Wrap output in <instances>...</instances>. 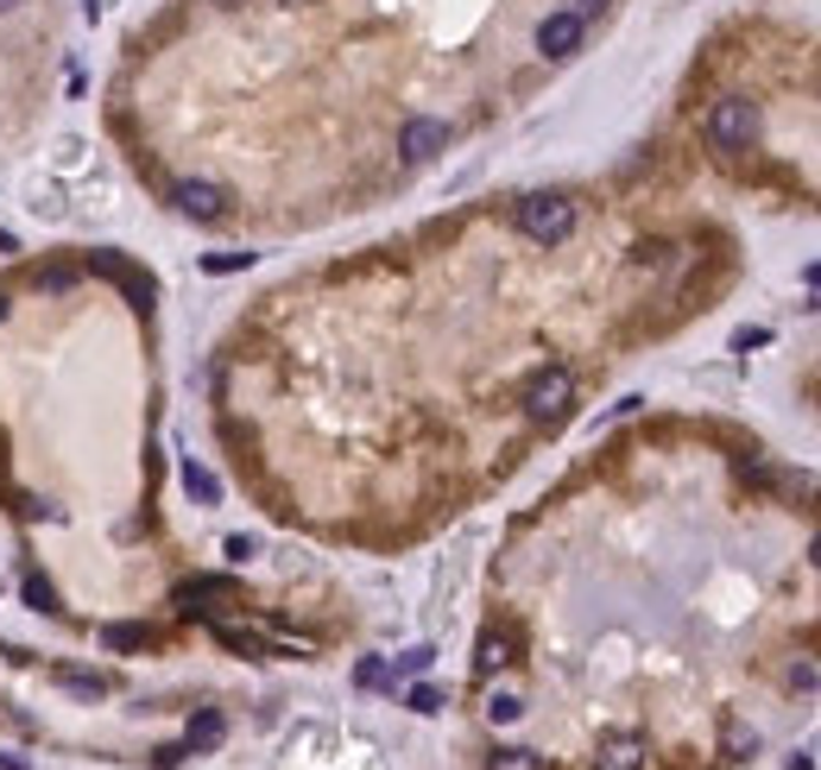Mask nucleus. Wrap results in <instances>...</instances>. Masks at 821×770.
<instances>
[{"label": "nucleus", "instance_id": "obj_1", "mask_svg": "<svg viewBox=\"0 0 821 770\" xmlns=\"http://www.w3.org/2000/svg\"><path fill=\"white\" fill-rule=\"evenodd\" d=\"M518 228L531 234L538 247H556V240H569V234H575V203H569V196H556V190L525 196V203H518Z\"/></svg>", "mask_w": 821, "mask_h": 770}, {"label": "nucleus", "instance_id": "obj_2", "mask_svg": "<svg viewBox=\"0 0 821 770\" xmlns=\"http://www.w3.org/2000/svg\"><path fill=\"white\" fill-rule=\"evenodd\" d=\"M752 139H758V107L745 102V95L715 102V114H708V146H715V152H745Z\"/></svg>", "mask_w": 821, "mask_h": 770}, {"label": "nucleus", "instance_id": "obj_3", "mask_svg": "<svg viewBox=\"0 0 821 770\" xmlns=\"http://www.w3.org/2000/svg\"><path fill=\"white\" fill-rule=\"evenodd\" d=\"M569 405H575V380H569V366H543L538 380L525 385V411L538 417V423H556Z\"/></svg>", "mask_w": 821, "mask_h": 770}, {"label": "nucleus", "instance_id": "obj_4", "mask_svg": "<svg viewBox=\"0 0 821 770\" xmlns=\"http://www.w3.org/2000/svg\"><path fill=\"white\" fill-rule=\"evenodd\" d=\"M171 203H178V215H190V222H222V215H228V190H222V183H203V178H183L178 190H171Z\"/></svg>", "mask_w": 821, "mask_h": 770}, {"label": "nucleus", "instance_id": "obj_5", "mask_svg": "<svg viewBox=\"0 0 821 770\" xmlns=\"http://www.w3.org/2000/svg\"><path fill=\"white\" fill-rule=\"evenodd\" d=\"M582 32H588V20L563 7V13H550V20L538 26V52H543V57H569V52H582Z\"/></svg>", "mask_w": 821, "mask_h": 770}, {"label": "nucleus", "instance_id": "obj_6", "mask_svg": "<svg viewBox=\"0 0 821 770\" xmlns=\"http://www.w3.org/2000/svg\"><path fill=\"white\" fill-rule=\"evenodd\" d=\"M442 146H449V127H442V121H430V114L405 121V133H398V152L417 158V165H424V158H437Z\"/></svg>", "mask_w": 821, "mask_h": 770}, {"label": "nucleus", "instance_id": "obj_7", "mask_svg": "<svg viewBox=\"0 0 821 770\" xmlns=\"http://www.w3.org/2000/svg\"><path fill=\"white\" fill-rule=\"evenodd\" d=\"M95 272H102V279H114L121 291H133L139 304H153V297H158V284L146 279V272H133V265H127L121 253H95Z\"/></svg>", "mask_w": 821, "mask_h": 770}, {"label": "nucleus", "instance_id": "obj_8", "mask_svg": "<svg viewBox=\"0 0 821 770\" xmlns=\"http://www.w3.org/2000/svg\"><path fill=\"white\" fill-rule=\"evenodd\" d=\"M171 600H178L183 613H209L215 600H228V581H222V575H196V581H183Z\"/></svg>", "mask_w": 821, "mask_h": 770}, {"label": "nucleus", "instance_id": "obj_9", "mask_svg": "<svg viewBox=\"0 0 821 770\" xmlns=\"http://www.w3.org/2000/svg\"><path fill=\"white\" fill-rule=\"evenodd\" d=\"M600 770H644V739L619 733V739L600 745Z\"/></svg>", "mask_w": 821, "mask_h": 770}, {"label": "nucleus", "instance_id": "obj_10", "mask_svg": "<svg viewBox=\"0 0 821 770\" xmlns=\"http://www.w3.org/2000/svg\"><path fill=\"white\" fill-rule=\"evenodd\" d=\"M506 664H513V638H506V632H481V644H474V669L493 676V669H506Z\"/></svg>", "mask_w": 821, "mask_h": 770}, {"label": "nucleus", "instance_id": "obj_11", "mask_svg": "<svg viewBox=\"0 0 821 770\" xmlns=\"http://www.w3.org/2000/svg\"><path fill=\"white\" fill-rule=\"evenodd\" d=\"M20 593H26V607H38V613H64V607H57V588L38 575V568H26V575H20Z\"/></svg>", "mask_w": 821, "mask_h": 770}, {"label": "nucleus", "instance_id": "obj_12", "mask_svg": "<svg viewBox=\"0 0 821 770\" xmlns=\"http://www.w3.org/2000/svg\"><path fill=\"white\" fill-rule=\"evenodd\" d=\"M183 492H190L196 506H215V499H222V487H215V474H203L196 462H183Z\"/></svg>", "mask_w": 821, "mask_h": 770}, {"label": "nucleus", "instance_id": "obj_13", "mask_svg": "<svg viewBox=\"0 0 821 770\" xmlns=\"http://www.w3.org/2000/svg\"><path fill=\"white\" fill-rule=\"evenodd\" d=\"M190 751H209V745H222V714H196L190 720V733H183Z\"/></svg>", "mask_w": 821, "mask_h": 770}, {"label": "nucleus", "instance_id": "obj_14", "mask_svg": "<svg viewBox=\"0 0 821 770\" xmlns=\"http://www.w3.org/2000/svg\"><path fill=\"white\" fill-rule=\"evenodd\" d=\"M57 682H64L70 694H82V701H102L108 694V676H89V669H64Z\"/></svg>", "mask_w": 821, "mask_h": 770}, {"label": "nucleus", "instance_id": "obj_15", "mask_svg": "<svg viewBox=\"0 0 821 770\" xmlns=\"http://www.w3.org/2000/svg\"><path fill=\"white\" fill-rule=\"evenodd\" d=\"M215 638L234 644V650H247V657H272V644L254 638V632H240V625H215Z\"/></svg>", "mask_w": 821, "mask_h": 770}, {"label": "nucleus", "instance_id": "obj_16", "mask_svg": "<svg viewBox=\"0 0 821 770\" xmlns=\"http://www.w3.org/2000/svg\"><path fill=\"white\" fill-rule=\"evenodd\" d=\"M102 644L108 650H139V644H153V632H146V625H108Z\"/></svg>", "mask_w": 821, "mask_h": 770}, {"label": "nucleus", "instance_id": "obj_17", "mask_svg": "<svg viewBox=\"0 0 821 770\" xmlns=\"http://www.w3.org/2000/svg\"><path fill=\"white\" fill-rule=\"evenodd\" d=\"M487 770H543V758H538V751H518V745H513V751H493Z\"/></svg>", "mask_w": 821, "mask_h": 770}, {"label": "nucleus", "instance_id": "obj_18", "mask_svg": "<svg viewBox=\"0 0 821 770\" xmlns=\"http://www.w3.org/2000/svg\"><path fill=\"white\" fill-rule=\"evenodd\" d=\"M487 714L499 720V726H513V720L525 714V701H518V694H493V701H487Z\"/></svg>", "mask_w": 821, "mask_h": 770}, {"label": "nucleus", "instance_id": "obj_19", "mask_svg": "<svg viewBox=\"0 0 821 770\" xmlns=\"http://www.w3.org/2000/svg\"><path fill=\"white\" fill-rule=\"evenodd\" d=\"M254 265V253H209L203 259V272H247Z\"/></svg>", "mask_w": 821, "mask_h": 770}, {"label": "nucleus", "instance_id": "obj_20", "mask_svg": "<svg viewBox=\"0 0 821 770\" xmlns=\"http://www.w3.org/2000/svg\"><path fill=\"white\" fill-rule=\"evenodd\" d=\"M437 707H442L437 689H410V714H437Z\"/></svg>", "mask_w": 821, "mask_h": 770}, {"label": "nucleus", "instance_id": "obj_21", "mask_svg": "<svg viewBox=\"0 0 821 770\" xmlns=\"http://www.w3.org/2000/svg\"><path fill=\"white\" fill-rule=\"evenodd\" d=\"M430 657H437V650H424V644H417V650H405V657H398V669H405V676H417V669H430Z\"/></svg>", "mask_w": 821, "mask_h": 770}, {"label": "nucleus", "instance_id": "obj_22", "mask_svg": "<svg viewBox=\"0 0 821 770\" xmlns=\"http://www.w3.org/2000/svg\"><path fill=\"white\" fill-rule=\"evenodd\" d=\"M355 682H360V689H380V682H385V664H360Z\"/></svg>", "mask_w": 821, "mask_h": 770}, {"label": "nucleus", "instance_id": "obj_23", "mask_svg": "<svg viewBox=\"0 0 821 770\" xmlns=\"http://www.w3.org/2000/svg\"><path fill=\"white\" fill-rule=\"evenodd\" d=\"M64 284H70V272H64V265H52V272H38V291H64Z\"/></svg>", "mask_w": 821, "mask_h": 770}, {"label": "nucleus", "instance_id": "obj_24", "mask_svg": "<svg viewBox=\"0 0 821 770\" xmlns=\"http://www.w3.org/2000/svg\"><path fill=\"white\" fill-rule=\"evenodd\" d=\"M254 550H259L254 537H228V556H234V563H247V556H254Z\"/></svg>", "mask_w": 821, "mask_h": 770}, {"label": "nucleus", "instance_id": "obj_25", "mask_svg": "<svg viewBox=\"0 0 821 770\" xmlns=\"http://www.w3.org/2000/svg\"><path fill=\"white\" fill-rule=\"evenodd\" d=\"M600 7H607V0H569V13H582V20H588V13H600Z\"/></svg>", "mask_w": 821, "mask_h": 770}, {"label": "nucleus", "instance_id": "obj_26", "mask_svg": "<svg viewBox=\"0 0 821 770\" xmlns=\"http://www.w3.org/2000/svg\"><path fill=\"white\" fill-rule=\"evenodd\" d=\"M0 770H20V758H7V751H0Z\"/></svg>", "mask_w": 821, "mask_h": 770}, {"label": "nucleus", "instance_id": "obj_27", "mask_svg": "<svg viewBox=\"0 0 821 770\" xmlns=\"http://www.w3.org/2000/svg\"><path fill=\"white\" fill-rule=\"evenodd\" d=\"M13 7H20V0H0V13H13Z\"/></svg>", "mask_w": 821, "mask_h": 770}, {"label": "nucleus", "instance_id": "obj_28", "mask_svg": "<svg viewBox=\"0 0 821 770\" xmlns=\"http://www.w3.org/2000/svg\"><path fill=\"white\" fill-rule=\"evenodd\" d=\"M809 556H816V568H821V537H816V550H809Z\"/></svg>", "mask_w": 821, "mask_h": 770}, {"label": "nucleus", "instance_id": "obj_29", "mask_svg": "<svg viewBox=\"0 0 821 770\" xmlns=\"http://www.w3.org/2000/svg\"><path fill=\"white\" fill-rule=\"evenodd\" d=\"M222 7H247V0H222Z\"/></svg>", "mask_w": 821, "mask_h": 770}, {"label": "nucleus", "instance_id": "obj_30", "mask_svg": "<svg viewBox=\"0 0 821 770\" xmlns=\"http://www.w3.org/2000/svg\"><path fill=\"white\" fill-rule=\"evenodd\" d=\"M0 316H7V297H0Z\"/></svg>", "mask_w": 821, "mask_h": 770}, {"label": "nucleus", "instance_id": "obj_31", "mask_svg": "<svg viewBox=\"0 0 821 770\" xmlns=\"http://www.w3.org/2000/svg\"><path fill=\"white\" fill-rule=\"evenodd\" d=\"M284 7H297V0H284Z\"/></svg>", "mask_w": 821, "mask_h": 770}]
</instances>
